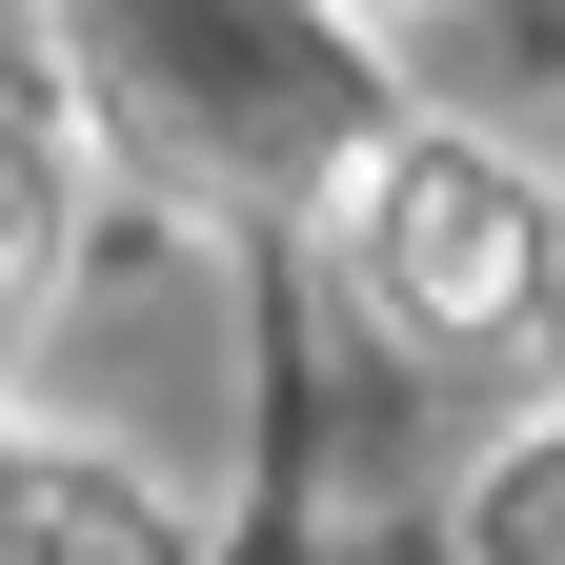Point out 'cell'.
<instances>
[{"label": "cell", "instance_id": "1", "mask_svg": "<svg viewBox=\"0 0 565 565\" xmlns=\"http://www.w3.org/2000/svg\"><path fill=\"white\" fill-rule=\"evenodd\" d=\"M102 61V121L162 182L223 202H343V162L384 141V61L343 41V0H61Z\"/></svg>", "mask_w": 565, "mask_h": 565}, {"label": "cell", "instance_id": "2", "mask_svg": "<svg viewBox=\"0 0 565 565\" xmlns=\"http://www.w3.org/2000/svg\"><path fill=\"white\" fill-rule=\"evenodd\" d=\"M343 282L384 303V343L484 364V343H525L545 282H565V182L525 141H484V121H384L364 162H343Z\"/></svg>", "mask_w": 565, "mask_h": 565}, {"label": "cell", "instance_id": "3", "mask_svg": "<svg viewBox=\"0 0 565 565\" xmlns=\"http://www.w3.org/2000/svg\"><path fill=\"white\" fill-rule=\"evenodd\" d=\"M61 243H82V182H61V121L0 82V343L61 303Z\"/></svg>", "mask_w": 565, "mask_h": 565}, {"label": "cell", "instance_id": "4", "mask_svg": "<svg viewBox=\"0 0 565 565\" xmlns=\"http://www.w3.org/2000/svg\"><path fill=\"white\" fill-rule=\"evenodd\" d=\"M465 545H484V565H565V404H545L525 445L465 484Z\"/></svg>", "mask_w": 565, "mask_h": 565}]
</instances>
